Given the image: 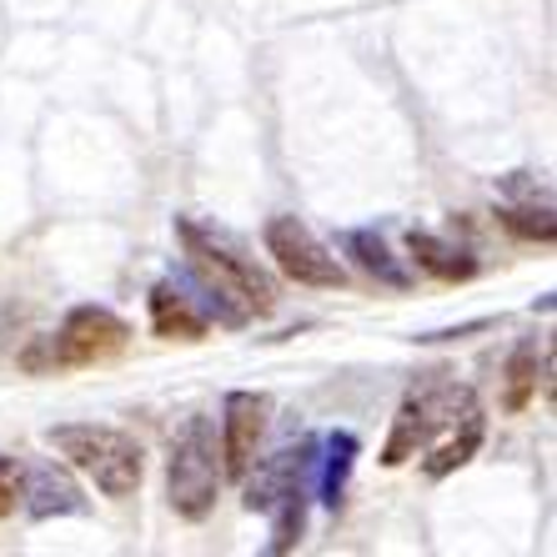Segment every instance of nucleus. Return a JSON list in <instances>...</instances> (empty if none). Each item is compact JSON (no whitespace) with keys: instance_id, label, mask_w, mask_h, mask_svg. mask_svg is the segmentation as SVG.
Segmentation results:
<instances>
[{"instance_id":"nucleus-1","label":"nucleus","mask_w":557,"mask_h":557,"mask_svg":"<svg viewBox=\"0 0 557 557\" xmlns=\"http://www.w3.org/2000/svg\"><path fill=\"white\" fill-rule=\"evenodd\" d=\"M176 236H182V251H186V272L196 276L201 297L211 301L226 326H247L251 317H267L276 307V286L272 276L251 267L232 242H221L216 232L196 226L191 216H176Z\"/></svg>"},{"instance_id":"nucleus-2","label":"nucleus","mask_w":557,"mask_h":557,"mask_svg":"<svg viewBox=\"0 0 557 557\" xmlns=\"http://www.w3.org/2000/svg\"><path fill=\"white\" fill-rule=\"evenodd\" d=\"M46 442H51L76 472H86L106 497H131L141 487L146 453L131 432L101 428V422H61V428L46 432Z\"/></svg>"},{"instance_id":"nucleus-3","label":"nucleus","mask_w":557,"mask_h":557,"mask_svg":"<svg viewBox=\"0 0 557 557\" xmlns=\"http://www.w3.org/2000/svg\"><path fill=\"white\" fill-rule=\"evenodd\" d=\"M131 326L121 322L116 311L106 307H76L65 311V322L55 326L46 342H36V347L21 357V367L26 372H46V367H96L106 362V357H116L121 347H126Z\"/></svg>"},{"instance_id":"nucleus-4","label":"nucleus","mask_w":557,"mask_h":557,"mask_svg":"<svg viewBox=\"0 0 557 557\" xmlns=\"http://www.w3.org/2000/svg\"><path fill=\"white\" fill-rule=\"evenodd\" d=\"M216 432L207 417H191L182 428V437L171 442V462H166V497L186 522H201L216 507L221 487V462H216Z\"/></svg>"},{"instance_id":"nucleus-5","label":"nucleus","mask_w":557,"mask_h":557,"mask_svg":"<svg viewBox=\"0 0 557 557\" xmlns=\"http://www.w3.org/2000/svg\"><path fill=\"white\" fill-rule=\"evenodd\" d=\"M472 392L467 387H453V382H422L403 397L397 407V422H392V437L382 447V467H403L417 447H428L437 432L457 428L467 412H472Z\"/></svg>"},{"instance_id":"nucleus-6","label":"nucleus","mask_w":557,"mask_h":557,"mask_svg":"<svg viewBox=\"0 0 557 557\" xmlns=\"http://www.w3.org/2000/svg\"><path fill=\"white\" fill-rule=\"evenodd\" d=\"M267 251H272L276 267H282L292 282H301V286H322V292L347 286L342 261L332 257V251L307 232V221H297V216H272L267 221Z\"/></svg>"},{"instance_id":"nucleus-7","label":"nucleus","mask_w":557,"mask_h":557,"mask_svg":"<svg viewBox=\"0 0 557 557\" xmlns=\"http://www.w3.org/2000/svg\"><path fill=\"white\" fill-rule=\"evenodd\" d=\"M272 397L267 392H226L221 403V478H247L267 437Z\"/></svg>"},{"instance_id":"nucleus-8","label":"nucleus","mask_w":557,"mask_h":557,"mask_svg":"<svg viewBox=\"0 0 557 557\" xmlns=\"http://www.w3.org/2000/svg\"><path fill=\"white\" fill-rule=\"evenodd\" d=\"M151 332L166 342H201L211 332V317L196 307V297H186V286L156 282L151 286Z\"/></svg>"},{"instance_id":"nucleus-9","label":"nucleus","mask_w":557,"mask_h":557,"mask_svg":"<svg viewBox=\"0 0 557 557\" xmlns=\"http://www.w3.org/2000/svg\"><path fill=\"white\" fill-rule=\"evenodd\" d=\"M407 251H412L417 267L428 276H437V282H472V276H478V257H472V251L453 247V242H442V236H432V232H407Z\"/></svg>"},{"instance_id":"nucleus-10","label":"nucleus","mask_w":557,"mask_h":557,"mask_svg":"<svg viewBox=\"0 0 557 557\" xmlns=\"http://www.w3.org/2000/svg\"><path fill=\"white\" fill-rule=\"evenodd\" d=\"M30 518H71V512H86V497H81V487L71 478H65L61 467H36L30 472Z\"/></svg>"},{"instance_id":"nucleus-11","label":"nucleus","mask_w":557,"mask_h":557,"mask_svg":"<svg viewBox=\"0 0 557 557\" xmlns=\"http://www.w3.org/2000/svg\"><path fill=\"white\" fill-rule=\"evenodd\" d=\"M482 447V412L472 407V412L457 422V428L442 432V442H432L428 462H422V472L428 478H447V472H457L462 462H472V453Z\"/></svg>"},{"instance_id":"nucleus-12","label":"nucleus","mask_w":557,"mask_h":557,"mask_svg":"<svg viewBox=\"0 0 557 557\" xmlns=\"http://www.w3.org/2000/svg\"><path fill=\"white\" fill-rule=\"evenodd\" d=\"M342 251H347L357 267H362L367 276H376L382 286H412V276H407V267H397V257L387 251V242L372 232V226H362V232H342Z\"/></svg>"},{"instance_id":"nucleus-13","label":"nucleus","mask_w":557,"mask_h":557,"mask_svg":"<svg viewBox=\"0 0 557 557\" xmlns=\"http://www.w3.org/2000/svg\"><path fill=\"white\" fill-rule=\"evenodd\" d=\"M357 453H362V442L357 432H326L322 442V503L337 512L342 497H347V482H351V467H357Z\"/></svg>"},{"instance_id":"nucleus-14","label":"nucleus","mask_w":557,"mask_h":557,"mask_svg":"<svg viewBox=\"0 0 557 557\" xmlns=\"http://www.w3.org/2000/svg\"><path fill=\"white\" fill-rule=\"evenodd\" d=\"M267 512H272V553H292L307 532V472L286 482Z\"/></svg>"},{"instance_id":"nucleus-15","label":"nucleus","mask_w":557,"mask_h":557,"mask_svg":"<svg viewBox=\"0 0 557 557\" xmlns=\"http://www.w3.org/2000/svg\"><path fill=\"white\" fill-rule=\"evenodd\" d=\"M532 392H537V347H518L512 351V362H507V397L503 407L507 412H522L532 403Z\"/></svg>"},{"instance_id":"nucleus-16","label":"nucleus","mask_w":557,"mask_h":557,"mask_svg":"<svg viewBox=\"0 0 557 557\" xmlns=\"http://www.w3.org/2000/svg\"><path fill=\"white\" fill-rule=\"evenodd\" d=\"M503 226H507V232H518L522 242H543V247L557 236V221H553V207H547V201H543V207H507L503 211Z\"/></svg>"},{"instance_id":"nucleus-17","label":"nucleus","mask_w":557,"mask_h":557,"mask_svg":"<svg viewBox=\"0 0 557 557\" xmlns=\"http://www.w3.org/2000/svg\"><path fill=\"white\" fill-rule=\"evenodd\" d=\"M21 497H26V472L15 457H0V518H11Z\"/></svg>"}]
</instances>
